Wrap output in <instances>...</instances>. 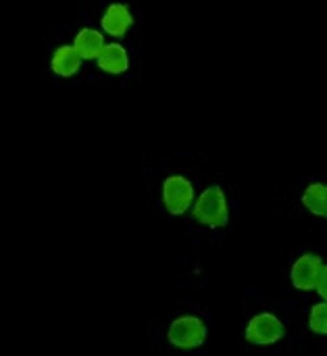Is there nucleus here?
Segmentation results:
<instances>
[{
    "label": "nucleus",
    "mask_w": 327,
    "mask_h": 356,
    "mask_svg": "<svg viewBox=\"0 0 327 356\" xmlns=\"http://www.w3.org/2000/svg\"><path fill=\"white\" fill-rule=\"evenodd\" d=\"M194 219L207 227H223L230 219V207H228V198L225 192L219 186H209L198 200L194 202V211H192Z\"/></svg>",
    "instance_id": "obj_1"
},
{
    "label": "nucleus",
    "mask_w": 327,
    "mask_h": 356,
    "mask_svg": "<svg viewBox=\"0 0 327 356\" xmlns=\"http://www.w3.org/2000/svg\"><path fill=\"white\" fill-rule=\"evenodd\" d=\"M163 204L171 215H184L194 204V188L184 175H171L163 184Z\"/></svg>",
    "instance_id": "obj_4"
},
{
    "label": "nucleus",
    "mask_w": 327,
    "mask_h": 356,
    "mask_svg": "<svg viewBox=\"0 0 327 356\" xmlns=\"http://www.w3.org/2000/svg\"><path fill=\"white\" fill-rule=\"evenodd\" d=\"M326 263L321 261L319 254H313V252H307L303 254L301 259L294 261L292 265V271H290V280H292V286L301 292H311L317 288V282H319V275L324 271Z\"/></svg>",
    "instance_id": "obj_5"
},
{
    "label": "nucleus",
    "mask_w": 327,
    "mask_h": 356,
    "mask_svg": "<svg viewBox=\"0 0 327 356\" xmlns=\"http://www.w3.org/2000/svg\"><path fill=\"white\" fill-rule=\"evenodd\" d=\"M284 336L286 327L273 313H259L246 325V340L257 346H271Z\"/></svg>",
    "instance_id": "obj_3"
},
{
    "label": "nucleus",
    "mask_w": 327,
    "mask_h": 356,
    "mask_svg": "<svg viewBox=\"0 0 327 356\" xmlns=\"http://www.w3.org/2000/svg\"><path fill=\"white\" fill-rule=\"evenodd\" d=\"M167 338L177 348H184V350L198 348L207 340V325L202 319H198L194 315H184L171 323Z\"/></svg>",
    "instance_id": "obj_2"
},
{
    "label": "nucleus",
    "mask_w": 327,
    "mask_h": 356,
    "mask_svg": "<svg viewBox=\"0 0 327 356\" xmlns=\"http://www.w3.org/2000/svg\"><path fill=\"white\" fill-rule=\"evenodd\" d=\"M303 204L309 213L315 217H326L327 215V184L315 181L311 184L305 194H303Z\"/></svg>",
    "instance_id": "obj_10"
},
{
    "label": "nucleus",
    "mask_w": 327,
    "mask_h": 356,
    "mask_svg": "<svg viewBox=\"0 0 327 356\" xmlns=\"http://www.w3.org/2000/svg\"><path fill=\"white\" fill-rule=\"evenodd\" d=\"M309 327L317 336H327V300L315 305L309 313Z\"/></svg>",
    "instance_id": "obj_11"
},
{
    "label": "nucleus",
    "mask_w": 327,
    "mask_h": 356,
    "mask_svg": "<svg viewBox=\"0 0 327 356\" xmlns=\"http://www.w3.org/2000/svg\"><path fill=\"white\" fill-rule=\"evenodd\" d=\"M96 60H98L100 71H104L109 75H121L129 67L127 50L121 44H104V48H102V52L98 54Z\"/></svg>",
    "instance_id": "obj_7"
},
{
    "label": "nucleus",
    "mask_w": 327,
    "mask_h": 356,
    "mask_svg": "<svg viewBox=\"0 0 327 356\" xmlns=\"http://www.w3.org/2000/svg\"><path fill=\"white\" fill-rule=\"evenodd\" d=\"M100 23H102V29H104L106 33H111L113 38H121V35H125V31L131 27L134 17H131L129 8H127L125 4L113 2V4H109V8L104 10Z\"/></svg>",
    "instance_id": "obj_6"
},
{
    "label": "nucleus",
    "mask_w": 327,
    "mask_h": 356,
    "mask_svg": "<svg viewBox=\"0 0 327 356\" xmlns=\"http://www.w3.org/2000/svg\"><path fill=\"white\" fill-rule=\"evenodd\" d=\"M77 52L81 54V58H98V54L104 48V38L100 31L92 29V27H83L81 31H77L75 35V44Z\"/></svg>",
    "instance_id": "obj_9"
},
{
    "label": "nucleus",
    "mask_w": 327,
    "mask_h": 356,
    "mask_svg": "<svg viewBox=\"0 0 327 356\" xmlns=\"http://www.w3.org/2000/svg\"><path fill=\"white\" fill-rule=\"evenodd\" d=\"M81 60H83V58H81V54L77 52V48L65 44V46H58V48L54 50L52 60H50V67H52V71H54L56 75H61V77H71V75H75V73L81 69Z\"/></svg>",
    "instance_id": "obj_8"
},
{
    "label": "nucleus",
    "mask_w": 327,
    "mask_h": 356,
    "mask_svg": "<svg viewBox=\"0 0 327 356\" xmlns=\"http://www.w3.org/2000/svg\"><path fill=\"white\" fill-rule=\"evenodd\" d=\"M317 294L324 298V300H327V265L324 267V271H321V275H319V282H317Z\"/></svg>",
    "instance_id": "obj_12"
},
{
    "label": "nucleus",
    "mask_w": 327,
    "mask_h": 356,
    "mask_svg": "<svg viewBox=\"0 0 327 356\" xmlns=\"http://www.w3.org/2000/svg\"><path fill=\"white\" fill-rule=\"evenodd\" d=\"M326 217H327V215H326Z\"/></svg>",
    "instance_id": "obj_13"
}]
</instances>
